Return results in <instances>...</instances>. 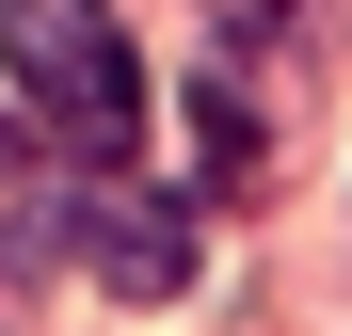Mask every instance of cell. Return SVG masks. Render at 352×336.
<instances>
[{
	"instance_id": "6da1fadb",
	"label": "cell",
	"mask_w": 352,
	"mask_h": 336,
	"mask_svg": "<svg viewBox=\"0 0 352 336\" xmlns=\"http://www.w3.org/2000/svg\"><path fill=\"white\" fill-rule=\"evenodd\" d=\"M0 80L48 144L80 160H129L144 144V65H129V16L112 0H0Z\"/></svg>"
},
{
	"instance_id": "7a4b0ae2",
	"label": "cell",
	"mask_w": 352,
	"mask_h": 336,
	"mask_svg": "<svg viewBox=\"0 0 352 336\" xmlns=\"http://www.w3.org/2000/svg\"><path fill=\"white\" fill-rule=\"evenodd\" d=\"M48 240H65L96 289H129V304H176V289H192V224L144 208V192H96L80 224H48Z\"/></svg>"
},
{
	"instance_id": "3957f363",
	"label": "cell",
	"mask_w": 352,
	"mask_h": 336,
	"mask_svg": "<svg viewBox=\"0 0 352 336\" xmlns=\"http://www.w3.org/2000/svg\"><path fill=\"white\" fill-rule=\"evenodd\" d=\"M192 144H208V177H241V160H256V112H241V80H192Z\"/></svg>"
},
{
	"instance_id": "277c9868",
	"label": "cell",
	"mask_w": 352,
	"mask_h": 336,
	"mask_svg": "<svg viewBox=\"0 0 352 336\" xmlns=\"http://www.w3.org/2000/svg\"><path fill=\"white\" fill-rule=\"evenodd\" d=\"M0 160H16V144H0Z\"/></svg>"
}]
</instances>
